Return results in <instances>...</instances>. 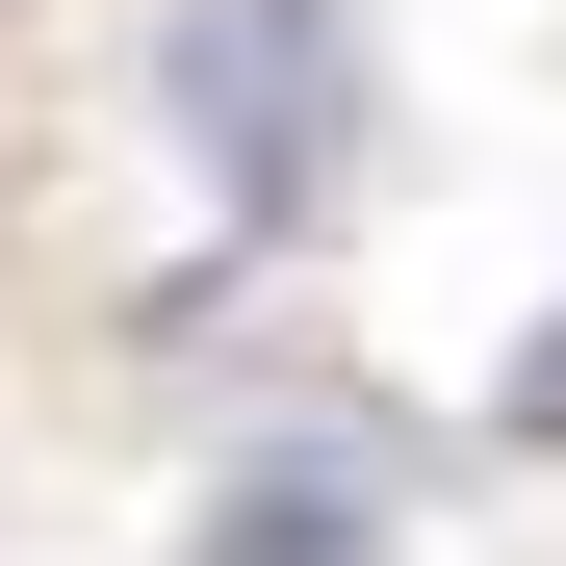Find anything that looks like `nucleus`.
Segmentation results:
<instances>
[{"label":"nucleus","instance_id":"f257e3e1","mask_svg":"<svg viewBox=\"0 0 566 566\" xmlns=\"http://www.w3.org/2000/svg\"><path fill=\"white\" fill-rule=\"evenodd\" d=\"M155 104L207 129L232 207H310V180L360 155V27H335V0H180V27H155Z\"/></svg>","mask_w":566,"mask_h":566},{"label":"nucleus","instance_id":"f03ea898","mask_svg":"<svg viewBox=\"0 0 566 566\" xmlns=\"http://www.w3.org/2000/svg\"><path fill=\"white\" fill-rule=\"evenodd\" d=\"M360 541H387V515H360L335 463H258V490L207 515V566H360Z\"/></svg>","mask_w":566,"mask_h":566},{"label":"nucleus","instance_id":"7ed1b4c3","mask_svg":"<svg viewBox=\"0 0 566 566\" xmlns=\"http://www.w3.org/2000/svg\"><path fill=\"white\" fill-rule=\"evenodd\" d=\"M515 438H566V335H541V360H515Z\"/></svg>","mask_w":566,"mask_h":566}]
</instances>
